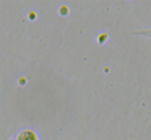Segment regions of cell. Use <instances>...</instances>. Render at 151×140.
Here are the masks:
<instances>
[{"instance_id": "obj_1", "label": "cell", "mask_w": 151, "mask_h": 140, "mask_svg": "<svg viewBox=\"0 0 151 140\" xmlns=\"http://www.w3.org/2000/svg\"><path fill=\"white\" fill-rule=\"evenodd\" d=\"M17 140H39V137H37V133L34 132V130H21L20 133L17 135Z\"/></svg>"}, {"instance_id": "obj_2", "label": "cell", "mask_w": 151, "mask_h": 140, "mask_svg": "<svg viewBox=\"0 0 151 140\" xmlns=\"http://www.w3.org/2000/svg\"><path fill=\"white\" fill-rule=\"evenodd\" d=\"M133 34H137V36H145V38H150V39H151V28H150V29H141V31H133Z\"/></svg>"}]
</instances>
